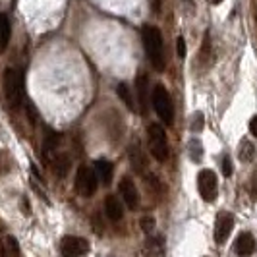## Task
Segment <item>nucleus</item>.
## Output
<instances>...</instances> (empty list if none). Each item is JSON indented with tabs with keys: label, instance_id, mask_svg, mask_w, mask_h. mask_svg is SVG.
I'll return each mask as SVG.
<instances>
[{
	"label": "nucleus",
	"instance_id": "1",
	"mask_svg": "<svg viewBox=\"0 0 257 257\" xmlns=\"http://www.w3.org/2000/svg\"><path fill=\"white\" fill-rule=\"evenodd\" d=\"M142 39L151 66H153L157 72H163L167 68V56H165V45H163V35L159 31V27L143 26Z\"/></svg>",
	"mask_w": 257,
	"mask_h": 257
},
{
	"label": "nucleus",
	"instance_id": "2",
	"mask_svg": "<svg viewBox=\"0 0 257 257\" xmlns=\"http://www.w3.org/2000/svg\"><path fill=\"white\" fill-rule=\"evenodd\" d=\"M4 95L14 110H20L26 99V76L20 68H6L4 72Z\"/></svg>",
	"mask_w": 257,
	"mask_h": 257
},
{
	"label": "nucleus",
	"instance_id": "3",
	"mask_svg": "<svg viewBox=\"0 0 257 257\" xmlns=\"http://www.w3.org/2000/svg\"><path fill=\"white\" fill-rule=\"evenodd\" d=\"M151 99H153L155 112L163 120V124L172 126L174 124V106H172V99H170L168 91L165 89V85L157 83L153 93H151Z\"/></svg>",
	"mask_w": 257,
	"mask_h": 257
},
{
	"label": "nucleus",
	"instance_id": "4",
	"mask_svg": "<svg viewBox=\"0 0 257 257\" xmlns=\"http://www.w3.org/2000/svg\"><path fill=\"white\" fill-rule=\"evenodd\" d=\"M147 138H149V151L159 163H165L168 159V143L167 132L161 124H149L147 126Z\"/></svg>",
	"mask_w": 257,
	"mask_h": 257
},
{
	"label": "nucleus",
	"instance_id": "5",
	"mask_svg": "<svg viewBox=\"0 0 257 257\" xmlns=\"http://www.w3.org/2000/svg\"><path fill=\"white\" fill-rule=\"evenodd\" d=\"M97 188H99V178H97L95 170L81 165L76 172V190L83 197H91L93 193L97 192Z\"/></svg>",
	"mask_w": 257,
	"mask_h": 257
},
{
	"label": "nucleus",
	"instance_id": "6",
	"mask_svg": "<svg viewBox=\"0 0 257 257\" xmlns=\"http://www.w3.org/2000/svg\"><path fill=\"white\" fill-rule=\"evenodd\" d=\"M197 190H199L201 197L205 199L207 203L215 201V199H217V193H219L217 174H215L213 170H201L199 176H197Z\"/></svg>",
	"mask_w": 257,
	"mask_h": 257
},
{
	"label": "nucleus",
	"instance_id": "7",
	"mask_svg": "<svg viewBox=\"0 0 257 257\" xmlns=\"http://www.w3.org/2000/svg\"><path fill=\"white\" fill-rule=\"evenodd\" d=\"M60 251H62V257H83L89 251V244L87 240L77 236H64L60 242Z\"/></svg>",
	"mask_w": 257,
	"mask_h": 257
},
{
	"label": "nucleus",
	"instance_id": "8",
	"mask_svg": "<svg viewBox=\"0 0 257 257\" xmlns=\"http://www.w3.org/2000/svg\"><path fill=\"white\" fill-rule=\"evenodd\" d=\"M118 190H120V195H122V199L128 205L130 211H136L140 207V193H138V188L130 176H122V180L118 184Z\"/></svg>",
	"mask_w": 257,
	"mask_h": 257
},
{
	"label": "nucleus",
	"instance_id": "9",
	"mask_svg": "<svg viewBox=\"0 0 257 257\" xmlns=\"http://www.w3.org/2000/svg\"><path fill=\"white\" fill-rule=\"evenodd\" d=\"M232 228H234V217L232 213H226L222 211L217 217V222H215V242L217 244H224L230 236Z\"/></svg>",
	"mask_w": 257,
	"mask_h": 257
},
{
	"label": "nucleus",
	"instance_id": "10",
	"mask_svg": "<svg viewBox=\"0 0 257 257\" xmlns=\"http://www.w3.org/2000/svg\"><path fill=\"white\" fill-rule=\"evenodd\" d=\"M136 93H138V104H140V110L142 114H147L149 110V79H147V74L145 72H140L136 76Z\"/></svg>",
	"mask_w": 257,
	"mask_h": 257
},
{
	"label": "nucleus",
	"instance_id": "11",
	"mask_svg": "<svg viewBox=\"0 0 257 257\" xmlns=\"http://www.w3.org/2000/svg\"><path fill=\"white\" fill-rule=\"evenodd\" d=\"M93 170H95V174H97V178H99L101 184L110 186L112 176H114V165H112L110 161H106V159H99V161H95Z\"/></svg>",
	"mask_w": 257,
	"mask_h": 257
},
{
	"label": "nucleus",
	"instance_id": "12",
	"mask_svg": "<svg viewBox=\"0 0 257 257\" xmlns=\"http://www.w3.org/2000/svg\"><path fill=\"white\" fill-rule=\"evenodd\" d=\"M103 207H104V215H106L108 220H112V222L122 220L124 211H122V203H120V199H118L116 195H106Z\"/></svg>",
	"mask_w": 257,
	"mask_h": 257
},
{
	"label": "nucleus",
	"instance_id": "13",
	"mask_svg": "<svg viewBox=\"0 0 257 257\" xmlns=\"http://www.w3.org/2000/svg\"><path fill=\"white\" fill-rule=\"evenodd\" d=\"M49 165L52 167V170H54V174H56V176L64 178L66 174L70 172V168H72V159H70L66 153H58V151H56V153L51 157Z\"/></svg>",
	"mask_w": 257,
	"mask_h": 257
},
{
	"label": "nucleus",
	"instance_id": "14",
	"mask_svg": "<svg viewBox=\"0 0 257 257\" xmlns=\"http://www.w3.org/2000/svg\"><path fill=\"white\" fill-rule=\"evenodd\" d=\"M234 249L240 257H247L255 251V238L249 232H242L234 244Z\"/></svg>",
	"mask_w": 257,
	"mask_h": 257
},
{
	"label": "nucleus",
	"instance_id": "15",
	"mask_svg": "<svg viewBox=\"0 0 257 257\" xmlns=\"http://www.w3.org/2000/svg\"><path fill=\"white\" fill-rule=\"evenodd\" d=\"M130 161H132L134 170H138L140 174L147 176V159L143 157L142 145H140V143H134V145L130 147Z\"/></svg>",
	"mask_w": 257,
	"mask_h": 257
},
{
	"label": "nucleus",
	"instance_id": "16",
	"mask_svg": "<svg viewBox=\"0 0 257 257\" xmlns=\"http://www.w3.org/2000/svg\"><path fill=\"white\" fill-rule=\"evenodd\" d=\"M58 145H60V136L56 132H52V130H47V136L43 140V159H45V163L51 161V157L58 149Z\"/></svg>",
	"mask_w": 257,
	"mask_h": 257
},
{
	"label": "nucleus",
	"instance_id": "17",
	"mask_svg": "<svg viewBox=\"0 0 257 257\" xmlns=\"http://www.w3.org/2000/svg\"><path fill=\"white\" fill-rule=\"evenodd\" d=\"M145 255L147 257H165V242L163 238H149L145 242Z\"/></svg>",
	"mask_w": 257,
	"mask_h": 257
},
{
	"label": "nucleus",
	"instance_id": "18",
	"mask_svg": "<svg viewBox=\"0 0 257 257\" xmlns=\"http://www.w3.org/2000/svg\"><path fill=\"white\" fill-rule=\"evenodd\" d=\"M10 35H12L10 20L6 18V14H0V52L6 51V47L10 43Z\"/></svg>",
	"mask_w": 257,
	"mask_h": 257
},
{
	"label": "nucleus",
	"instance_id": "19",
	"mask_svg": "<svg viewBox=\"0 0 257 257\" xmlns=\"http://www.w3.org/2000/svg\"><path fill=\"white\" fill-rule=\"evenodd\" d=\"M116 93H118V97H120V101L128 106V110H136V99H134V93L130 91V87L126 83H118V87H116Z\"/></svg>",
	"mask_w": 257,
	"mask_h": 257
},
{
	"label": "nucleus",
	"instance_id": "20",
	"mask_svg": "<svg viewBox=\"0 0 257 257\" xmlns=\"http://www.w3.org/2000/svg\"><path fill=\"white\" fill-rule=\"evenodd\" d=\"M188 149H190V157H192L193 163H199L203 159V147H201L199 140L193 138L192 142H190V145H188Z\"/></svg>",
	"mask_w": 257,
	"mask_h": 257
},
{
	"label": "nucleus",
	"instance_id": "21",
	"mask_svg": "<svg viewBox=\"0 0 257 257\" xmlns=\"http://www.w3.org/2000/svg\"><path fill=\"white\" fill-rule=\"evenodd\" d=\"M253 151H255V149H253V145H251V143L242 142V145H240V159H242L244 163H245V161H251Z\"/></svg>",
	"mask_w": 257,
	"mask_h": 257
},
{
	"label": "nucleus",
	"instance_id": "22",
	"mask_svg": "<svg viewBox=\"0 0 257 257\" xmlns=\"http://www.w3.org/2000/svg\"><path fill=\"white\" fill-rule=\"evenodd\" d=\"M6 251L10 257H18L20 255V245H18V240L14 236H8L6 238Z\"/></svg>",
	"mask_w": 257,
	"mask_h": 257
},
{
	"label": "nucleus",
	"instance_id": "23",
	"mask_svg": "<svg viewBox=\"0 0 257 257\" xmlns=\"http://www.w3.org/2000/svg\"><path fill=\"white\" fill-rule=\"evenodd\" d=\"M203 130V114L195 112L192 118V132H201Z\"/></svg>",
	"mask_w": 257,
	"mask_h": 257
},
{
	"label": "nucleus",
	"instance_id": "24",
	"mask_svg": "<svg viewBox=\"0 0 257 257\" xmlns=\"http://www.w3.org/2000/svg\"><path fill=\"white\" fill-rule=\"evenodd\" d=\"M142 228H143V232L151 234V232L155 230V219H153V217H143V219H142Z\"/></svg>",
	"mask_w": 257,
	"mask_h": 257
},
{
	"label": "nucleus",
	"instance_id": "25",
	"mask_svg": "<svg viewBox=\"0 0 257 257\" xmlns=\"http://www.w3.org/2000/svg\"><path fill=\"white\" fill-rule=\"evenodd\" d=\"M222 174L228 178V176H232V161L230 157H224L222 159Z\"/></svg>",
	"mask_w": 257,
	"mask_h": 257
},
{
	"label": "nucleus",
	"instance_id": "26",
	"mask_svg": "<svg viewBox=\"0 0 257 257\" xmlns=\"http://www.w3.org/2000/svg\"><path fill=\"white\" fill-rule=\"evenodd\" d=\"M176 49H178V56L184 58V56H186V41H184V37H178V41H176Z\"/></svg>",
	"mask_w": 257,
	"mask_h": 257
},
{
	"label": "nucleus",
	"instance_id": "27",
	"mask_svg": "<svg viewBox=\"0 0 257 257\" xmlns=\"http://www.w3.org/2000/svg\"><path fill=\"white\" fill-rule=\"evenodd\" d=\"M249 132H251V136L257 140V116H253V118L249 120Z\"/></svg>",
	"mask_w": 257,
	"mask_h": 257
},
{
	"label": "nucleus",
	"instance_id": "28",
	"mask_svg": "<svg viewBox=\"0 0 257 257\" xmlns=\"http://www.w3.org/2000/svg\"><path fill=\"white\" fill-rule=\"evenodd\" d=\"M209 2H211V4H220L222 0H209Z\"/></svg>",
	"mask_w": 257,
	"mask_h": 257
}]
</instances>
